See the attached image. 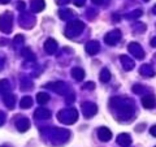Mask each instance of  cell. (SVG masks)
I'll list each match as a JSON object with an SVG mask.
<instances>
[{
    "label": "cell",
    "instance_id": "7a4b0ae2",
    "mask_svg": "<svg viewBox=\"0 0 156 147\" xmlns=\"http://www.w3.org/2000/svg\"><path fill=\"white\" fill-rule=\"evenodd\" d=\"M143 106L146 107V108H154V107H155V99H154V96L143 98Z\"/></svg>",
    "mask_w": 156,
    "mask_h": 147
},
{
    "label": "cell",
    "instance_id": "6da1fadb",
    "mask_svg": "<svg viewBox=\"0 0 156 147\" xmlns=\"http://www.w3.org/2000/svg\"><path fill=\"white\" fill-rule=\"evenodd\" d=\"M98 134H99L101 141H109L111 139V131L105 128H101L99 131H98Z\"/></svg>",
    "mask_w": 156,
    "mask_h": 147
},
{
    "label": "cell",
    "instance_id": "277c9868",
    "mask_svg": "<svg viewBox=\"0 0 156 147\" xmlns=\"http://www.w3.org/2000/svg\"><path fill=\"white\" fill-rule=\"evenodd\" d=\"M150 131H151V133H152V134L156 137V125H155V128H152V129H151Z\"/></svg>",
    "mask_w": 156,
    "mask_h": 147
},
{
    "label": "cell",
    "instance_id": "3957f363",
    "mask_svg": "<svg viewBox=\"0 0 156 147\" xmlns=\"http://www.w3.org/2000/svg\"><path fill=\"white\" fill-rule=\"evenodd\" d=\"M29 104H30V99H27V100L25 99V100L22 102V107H23V108H25V107H30Z\"/></svg>",
    "mask_w": 156,
    "mask_h": 147
}]
</instances>
